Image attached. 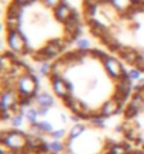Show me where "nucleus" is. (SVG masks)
<instances>
[{"label":"nucleus","mask_w":144,"mask_h":154,"mask_svg":"<svg viewBox=\"0 0 144 154\" xmlns=\"http://www.w3.org/2000/svg\"><path fill=\"white\" fill-rule=\"evenodd\" d=\"M0 141H2V146H5L9 150L10 154H24L26 151H30L27 149V134L19 129L3 130L0 134Z\"/></svg>","instance_id":"f257e3e1"},{"label":"nucleus","mask_w":144,"mask_h":154,"mask_svg":"<svg viewBox=\"0 0 144 154\" xmlns=\"http://www.w3.org/2000/svg\"><path fill=\"white\" fill-rule=\"evenodd\" d=\"M38 86H40L38 76L35 75V71H33L31 68H28L27 74L21 75L19 79L16 81V91L19 92L20 98H23V96L37 98Z\"/></svg>","instance_id":"f03ea898"},{"label":"nucleus","mask_w":144,"mask_h":154,"mask_svg":"<svg viewBox=\"0 0 144 154\" xmlns=\"http://www.w3.org/2000/svg\"><path fill=\"white\" fill-rule=\"evenodd\" d=\"M7 44H9L10 50L16 54H26L30 51L27 38L20 30H13L7 33Z\"/></svg>","instance_id":"7ed1b4c3"},{"label":"nucleus","mask_w":144,"mask_h":154,"mask_svg":"<svg viewBox=\"0 0 144 154\" xmlns=\"http://www.w3.org/2000/svg\"><path fill=\"white\" fill-rule=\"evenodd\" d=\"M66 42L62 41V40H51L50 42H47V45L42 48L41 51H38L35 55H34V60L35 61H48L55 58L58 54H60L64 48H65Z\"/></svg>","instance_id":"20e7f679"},{"label":"nucleus","mask_w":144,"mask_h":154,"mask_svg":"<svg viewBox=\"0 0 144 154\" xmlns=\"http://www.w3.org/2000/svg\"><path fill=\"white\" fill-rule=\"evenodd\" d=\"M144 110V98L140 94H134L124 109V116L127 120H133Z\"/></svg>","instance_id":"39448f33"},{"label":"nucleus","mask_w":144,"mask_h":154,"mask_svg":"<svg viewBox=\"0 0 144 154\" xmlns=\"http://www.w3.org/2000/svg\"><path fill=\"white\" fill-rule=\"evenodd\" d=\"M19 102H20V95L17 91H14L13 88H3L2 98H0V107H2V112H3V110L13 109L14 106L19 105Z\"/></svg>","instance_id":"423d86ee"},{"label":"nucleus","mask_w":144,"mask_h":154,"mask_svg":"<svg viewBox=\"0 0 144 154\" xmlns=\"http://www.w3.org/2000/svg\"><path fill=\"white\" fill-rule=\"evenodd\" d=\"M103 66H105V71L107 72V75L116 81H119L124 75V68L120 64V61L113 58V57H107L103 61Z\"/></svg>","instance_id":"0eeeda50"},{"label":"nucleus","mask_w":144,"mask_h":154,"mask_svg":"<svg viewBox=\"0 0 144 154\" xmlns=\"http://www.w3.org/2000/svg\"><path fill=\"white\" fill-rule=\"evenodd\" d=\"M51 85H52V91L55 92L58 98L65 99L66 96L72 95V85H71V82H66L62 76L51 78Z\"/></svg>","instance_id":"6e6552de"},{"label":"nucleus","mask_w":144,"mask_h":154,"mask_svg":"<svg viewBox=\"0 0 144 154\" xmlns=\"http://www.w3.org/2000/svg\"><path fill=\"white\" fill-rule=\"evenodd\" d=\"M120 109H121V103L119 102L116 98H112L103 103L99 112L102 113L105 117H110V116H113V115H116V113L120 112Z\"/></svg>","instance_id":"1a4fd4ad"},{"label":"nucleus","mask_w":144,"mask_h":154,"mask_svg":"<svg viewBox=\"0 0 144 154\" xmlns=\"http://www.w3.org/2000/svg\"><path fill=\"white\" fill-rule=\"evenodd\" d=\"M72 13H74V9H72L69 5H66L65 2H62L58 7L54 9V14H55V17L60 20L61 23H65L66 20L71 17Z\"/></svg>","instance_id":"9d476101"},{"label":"nucleus","mask_w":144,"mask_h":154,"mask_svg":"<svg viewBox=\"0 0 144 154\" xmlns=\"http://www.w3.org/2000/svg\"><path fill=\"white\" fill-rule=\"evenodd\" d=\"M106 154H136L129 144L120 143H110L106 147Z\"/></svg>","instance_id":"9b49d317"},{"label":"nucleus","mask_w":144,"mask_h":154,"mask_svg":"<svg viewBox=\"0 0 144 154\" xmlns=\"http://www.w3.org/2000/svg\"><path fill=\"white\" fill-rule=\"evenodd\" d=\"M110 5L113 6V9L117 10L119 13L129 14L131 7L134 5V0H110Z\"/></svg>","instance_id":"f8f14e48"},{"label":"nucleus","mask_w":144,"mask_h":154,"mask_svg":"<svg viewBox=\"0 0 144 154\" xmlns=\"http://www.w3.org/2000/svg\"><path fill=\"white\" fill-rule=\"evenodd\" d=\"M35 102L38 103V106H44V107H50L51 109L55 105V99H54V96L50 92H41V94L37 95Z\"/></svg>","instance_id":"ddd939ff"},{"label":"nucleus","mask_w":144,"mask_h":154,"mask_svg":"<svg viewBox=\"0 0 144 154\" xmlns=\"http://www.w3.org/2000/svg\"><path fill=\"white\" fill-rule=\"evenodd\" d=\"M69 66H68V64H66L65 61L62 60H58L57 62H54L51 66V72H50V78H54V76H62L64 75V72H65L66 69H68Z\"/></svg>","instance_id":"4468645a"},{"label":"nucleus","mask_w":144,"mask_h":154,"mask_svg":"<svg viewBox=\"0 0 144 154\" xmlns=\"http://www.w3.org/2000/svg\"><path fill=\"white\" fill-rule=\"evenodd\" d=\"M85 131H86V126H85V125H82V123H75L74 126L71 127L69 134H68V140L75 141L76 139H79L81 136L84 134Z\"/></svg>","instance_id":"2eb2a0df"},{"label":"nucleus","mask_w":144,"mask_h":154,"mask_svg":"<svg viewBox=\"0 0 144 154\" xmlns=\"http://www.w3.org/2000/svg\"><path fill=\"white\" fill-rule=\"evenodd\" d=\"M21 109H23V107H21ZM24 117H26V109H23V110L19 112V113H16V115L10 119V125H11V127H13V129H19L20 126H23Z\"/></svg>","instance_id":"dca6fc26"},{"label":"nucleus","mask_w":144,"mask_h":154,"mask_svg":"<svg viewBox=\"0 0 144 154\" xmlns=\"http://www.w3.org/2000/svg\"><path fill=\"white\" fill-rule=\"evenodd\" d=\"M33 125H35L38 129V131L42 134H51L52 131H54V127H52V125L50 123V122L47 120H42V122H37V123H33Z\"/></svg>","instance_id":"f3484780"},{"label":"nucleus","mask_w":144,"mask_h":154,"mask_svg":"<svg viewBox=\"0 0 144 154\" xmlns=\"http://www.w3.org/2000/svg\"><path fill=\"white\" fill-rule=\"evenodd\" d=\"M90 123H92V126L95 127H105L106 125V117L103 116L102 113H92V117H90Z\"/></svg>","instance_id":"a211bd4d"},{"label":"nucleus","mask_w":144,"mask_h":154,"mask_svg":"<svg viewBox=\"0 0 144 154\" xmlns=\"http://www.w3.org/2000/svg\"><path fill=\"white\" fill-rule=\"evenodd\" d=\"M38 116H40V113H38V107H28L27 110H26V119L30 122V125L37 123Z\"/></svg>","instance_id":"6ab92c4d"},{"label":"nucleus","mask_w":144,"mask_h":154,"mask_svg":"<svg viewBox=\"0 0 144 154\" xmlns=\"http://www.w3.org/2000/svg\"><path fill=\"white\" fill-rule=\"evenodd\" d=\"M20 23H21L20 17H6V26H7L9 31L20 30Z\"/></svg>","instance_id":"aec40b11"},{"label":"nucleus","mask_w":144,"mask_h":154,"mask_svg":"<svg viewBox=\"0 0 144 154\" xmlns=\"http://www.w3.org/2000/svg\"><path fill=\"white\" fill-rule=\"evenodd\" d=\"M50 149H51L52 154H61L65 150V144L61 143V140H52L51 143H50Z\"/></svg>","instance_id":"412c9836"},{"label":"nucleus","mask_w":144,"mask_h":154,"mask_svg":"<svg viewBox=\"0 0 144 154\" xmlns=\"http://www.w3.org/2000/svg\"><path fill=\"white\" fill-rule=\"evenodd\" d=\"M129 78L131 79V82H139V81L143 79V76H141V71L139 68H133V69L129 71Z\"/></svg>","instance_id":"4be33fe9"},{"label":"nucleus","mask_w":144,"mask_h":154,"mask_svg":"<svg viewBox=\"0 0 144 154\" xmlns=\"http://www.w3.org/2000/svg\"><path fill=\"white\" fill-rule=\"evenodd\" d=\"M75 44H76V47H78V50H89L90 48V41H89L88 38H78L76 41H75Z\"/></svg>","instance_id":"5701e85b"},{"label":"nucleus","mask_w":144,"mask_h":154,"mask_svg":"<svg viewBox=\"0 0 144 154\" xmlns=\"http://www.w3.org/2000/svg\"><path fill=\"white\" fill-rule=\"evenodd\" d=\"M51 66H52V64H50L48 61L41 62V65H40V74L41 75H50V72H51Z\"/></svg>","instance_id":"b1692460"},{"label":"nucleus","mask_w":144,"mask_h":154,"mask_svg":"<svg viewBox=\"0 0 144 154\" xmlns=\"http://www.w3.org/2000/svg\"><path fill=\"white\" fill-rule=\"evenodd\" d=\"M90 55H92V57H96V58H98V60H100L102 62L106 60L107 57H109L106 52L102 51V50H92V51H90Z\"/></svg>","instance_id":"393cba45"},{"label":"nucleus","mask_w":144,"mask_h":154,"mask_svg":"<svg viewBox=\"0 0 144 154\" xmlns=\"http://www.w3.org/2000/svg\"><path fill=\"white\" fill-rule=\"evenodd\" d=\"M52 140H61L62 137H65V130L64 129H60V130H54L51 133Z\"/></svg>","instance_id":"a878e982"},{"label":"nucleus","mask_w":144,"mask_h":154,"mask_svg":"<svg viewBox=\"0 0 144 154\" xmlns=\"http://www.w3.org/2000/svg\"><path fill=\"white\" fill-rule=\"evenodd\" d=\"M44 2V5L48 6V7H52V9H55V7H58V6L64 2V0H42Z\"/></svg>","instance_id":"bb28decb"},{"label":"nucleus","mask_w":144,"mask_h":154,"mask_svg":"<svg viewBox=\"0 0 144 154\" xmlns=\"http://www.w3.org/2000/svg\"><path fill=\"white\" fill-rule=\"evenodd\" d=\"M50 112V107H44V106H38V113L40 116H47Z\"/></svg>","instance_id":"cd10ccee"},{"label":"nucleus","mask_w":144,"mask_h":154,"mask_svg":"<svg viewBox=\"0 0 144 154\" xmlns=\"http://www.w3.org/2000/svg\"><path fill=\"white\" fill-rule=\"evenodd\" d=\"M14 2H17V3L21 5V6H26V5H30L33 0H14Z\"/></svg>","instance_id":"c85d7f7f"},{"label":"nucleus","mask_w":144,"mask_h":154,"mask_svg":"<svg viewBox=\"0 0 144 154\" xmlns=\"http://www.w3.org/2000/svg\"><path fill=\"white\" fill-rule=\"evenodd\" d=\"M103 0H85V3H90V5H99Z\"/></svg>","instance_id":"c756f323"}]
</instances>
